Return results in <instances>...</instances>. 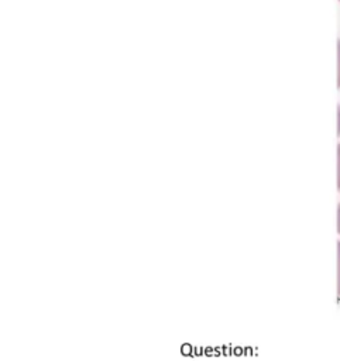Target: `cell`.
Here are the masks:
<instances>
[{
  "instance_id": "obj_1",
  "label": "cell",
  "mask_w": 340,
  "mask_h": 361,
  "mask_svg": "<svg viewBox=\"0 0 340 361\" xmlns=\"http://www.w3.org/2000/svg\"><path fill=\"white\" fill-rule=\"evenodd\" d=\"M337 298L340 299V240L337 243Z\"/></svg>"
},
{
  "instance_id": "obj_2",
  "label": "cell",
  "mask_w": 340,
  "mask_h": 361,
  "mask_svg": "<svg viewBox=\"0 0 340 361\" xmlns=\"http://www.w3.org/2000/svg\"><path fill=\"white\" fill-rule=\"evenodd\" d=\"M337 189L340 192V142L337 145Z\"/></svg>"
},
{
  "instance_id": "obj_3",
  "label": "cell",
  "mask_w": 340,
  "mask_h": 361,
  "mask_svg": "<svg viewBox=\"0 0 340 361\" xmlns=\"http://www.w3.org/2000/svg\"><path fill=\"white\" fill-rule=\"evenodd\" d=\"M337 61H339V63H337V82H339V87H340V39H339V42H337Z\"/></svg>"
},
{
  "instance_id": "obj_4",
  "label": "cell",
  "mask_w": 340,
  "mask_h": 361,
  "mask_svg": "<svg viewBox=\"0 0 340 361\" xmlns=\"http://www.w3.org/2000/svg\"><path fill=\"white\" fill-rule=\"evenodd\" d=\"M337 233L340 235V204L337 207Z\"/></svg>"
},
{
  "instance_id": "obj_5",
  "label": "cell",
  "mask_w": 340,
  "mask_h": 361,
  "mask_svg": "<svg viewBox=\"0 0 340 361\" xmlns=\"http://www.w3.org/2000/svg\"><path fill=\"white\" fill-rule=\"evenodd\" d=\"M339 121H340V107H339ZM339 134H340V126H339Z\"/></svg>"
}]
</instances>
